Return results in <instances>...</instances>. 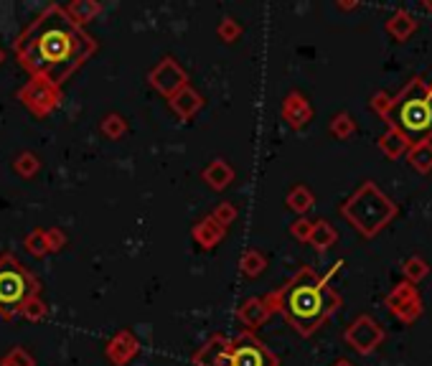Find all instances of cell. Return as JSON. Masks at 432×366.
<instances>
[{
  "label": "cell",
  "instance_id": "277c9868",
  "mask_svg": "<svg viewBox=\"0 0 432 366\" xmlns=\"http://www.w3.org/2000/svg\"><path fill=\"white\" fill-rule=\"evenodd\" d=\"M31 295L26 272L15 268H0V308H18Z\"/></svg>",
  "mask_w": 432,
  "mask_h": 366
},
{
  "label": "cell",
  "instance_id": "7a4b0ae2",
  "mask_svg": "<svg viewBox=\"0 0 432 366\" xmlns=\"http://www.w3.org/2000/svg\"><path fill=\"white\" fill-rule=\"evenodd\" d=\"M323 310H326V300H323L321 288L315 285H300L287 298V313L300 325L315 323L323 316Z\"/></svg>",
  "mask_w": 432,
  "mask_h": 366
},
{
  "label": "cell",
  "instance_id": "6da1fadb",
  "mask_svg": "<svg viewBox=\"0 0 432 366\" xmlns=\"http://www.w3.org/2000/svg\"><path fill=\"white\" fill-rule=\"evenodd\" d=\"M21 54L26 61L51 79H62L87 54V38L64 18L59 10L38 18L36 26L21 41Z\"/></svg>",
  "mask_w": 432,
  "mask_h": 366
},
{
  "label": "cell",
  "instance_id": "3957f363",
  "mask_svg": "<svg viewBox=\"0 0 432 366\" xmlns=\"http://www.w3.org/2000/svg\"><path fill=\"white\" fill-rule=\"evenodd\" d=\"M399 125L407 138L422 140L432 130V105L430 99H407L399 110Z\"/></svg>",
  "mask_w": 432,
  "mask_h": 366
},
{
  "label": "cell",
  "instance_id": "5b68a950",
  "mask_svg": "<svg viewBox=\"0 0 432 366\" xmlns=\"http://www.w3.org/2000/svg\"><path fill=\"white\" fill-rule=\"evenodd\" d=\"M229 366H267V359L259 346L244 344L229 353Z\"/></svg>",
  "mask_w": 432,
  "mask_h": 366
}]
</instances>
